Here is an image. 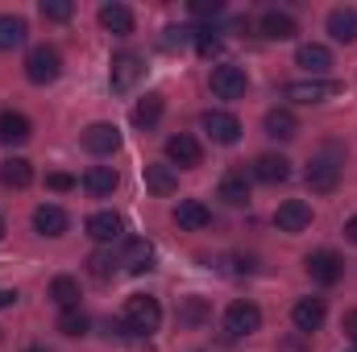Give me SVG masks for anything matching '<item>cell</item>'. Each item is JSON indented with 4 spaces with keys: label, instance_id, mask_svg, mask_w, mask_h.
<instances>
[{
    "label": "cell",
    "instance_id": "obj_1",
    "mask_svg": "<svg viewBox=\"0 0 357 352\" xmlns=\"http://www.w3.org/2000/svg\"><path fill=\"white\" fill-rule=\"evenodd\" d=\"M158 323H162V307H158V298H150V294H133V298H125V328H129V332L150 336V332H158Z\"/></svg>",
    "mask_w": 357,
    "mask_h": 352
},
{
    "label": "cell",
    "instance_id": "obj_2",
    "mask_svg": "<svg viewBox=\"0 0 357 352\" xmlns=\"http://www.w3.org/2000/svg\"><path fill=\"white\" fill-rule=\"evenodd\" d=\"M59 75H63V54H59L54 46H33V50L25 54V79H29V83L46 88V83H54Z\"/></svg>",
    "mask_w": 357,
    "mask_h": 352
},
{
    "label": "cell",
    "instance_id": "obj_3",
    "mask_svg": "<svg viewBox=\"0 0 357 352\" xmlns=\"http://www.w3.org/2000/svg\"><path fill=\"white\" fill-rule=\"evenodd\" d=\"M341 91H345L341 79H295V83H287V99H295V104H324V99H333Z\"/></svg>",
    "mask_w": 357,
    "mask_h": 352
},
{
    "label": "cell",
    "instance_id": "obj_4",
    "mask_svg": "<svg viewBox=\"0 0 357 352\" xmlns=\"http://www.w3.org/2000/svg\"><path fill=\"white\" fill-rule=\"evenodd\" d=\"M303 182H307V191H316V195L337 191V182H341V162H337V158H312L307 170H303Z\"/></svg>",
    "mask_w": 357,
    "mask_h": 352
},
{
    "label": "cell",
    "instance_id": "obj_5",
    "mask_svg": "<svg viewBox=\"0 0 357 352\" xmlns=\"http://www.w3.org/2000/svg\"><path fill=\"white\" fill-rule=\"evenodd\" d=\"M258 328H262V311H258L254 303L241 298V303H233V307L225 311V332H229V336L241 340V336H254Z\"/></svg>",
    "mask_w": 357,
    "mask_h": 352
},
{
    "label": "cell",
    "instance_id": "obj_6",
    "mask_svg": "<svg viewBox=\"0 0 357 352\" xmlns=\"http://www.w3.org/2000/svg\"><path fill=\"white\" fill-rule=\"evenodd\" d=\"M167 158H171L175 170H195V166L204 162V145H199L191 133H175V137L167 141Z\"/></svg>",
    "mask_w": 357,
    "mask_h": 352
},
{
    "label": "cell",
    "instance_id": "obj_7",
    "mask_svg": "<svg viewBox=\"0 0 357 352\" xmlns=\"http://www.w3.org/2000/svg\"><path fill=\"white\" fill-rule=\"evenodd\" d=\"M142 58L137 54H116L112 58V71H108V88L116 91V95H125V91L137 88V79H142Z\"/></svg>",
    "mask_w": 357,
    "mask_h": 352
},
{
    "label": "cell",
    "instance_id": "obj_8",
    "mask_svg": "<svg viewBox=\"0 0 357 352\" xmlns=\"http://www.w3.org/2000/svg\"><path fill=\"white\" fill-rule=\"evenodd\" d=\"M84 150L96 154V158H112L116 150H121V133H116V125H104V120H96L84 129Z\"/></svg>",
    "mask_w": 357,
    "mask_h": 352
},
{
    "label": "cell",
    "instance_id": "obj_9",
    "mask_svg": "<svg viewBox=\"0 0 357 352\" xmlns=\"http://www.w3.org/2000/svg\"><path fill=\"white\" fill-rule=\"evenodd\" d=\"M250 88V79H245V67H233V63H225V67H216L212 71V95H220V99H241Z\"/></svg>",
    "mask_w": 357,
    "mask_h": 352
},
{
    "label": "cell",
    "instance_id": "obj_10",
    "mask_svg": "<svg viewBox=\"0 0 357 352\" xmlns=\"http://www.w3.org/2000/svg\"><path fill=\"white\" fill-rule=\"evenodd\" d=\"M307 273H312V282H320V286H337L341 273H345V262H341L333 249H316V253H307Z\"/></svg>",
    "mask_w": 357,
    "mask_h": 352
},
{
    "label": "cell",
    "instance_id": "obj_11",
    "mask_svg": "<svg viewBox=\"0 0 357 352\" xmlns=\"http://www.w3.org/2000/svg\"><path fill=\"white\" fill-rule=\"evenodd\" d=\"M204 133H208L212 141H220V145H233V141L241 137V120H237L233 112L212 108V112H204Z\"/></svg>",
    "mask_w": 357,
    "mask_h": 352
},
{
    "label": "cell",
    "instance_id": "obj_12",
    "mask_svg": "<svg viewBox=\"0 0 357 352\" xmlns=\"http://www.w3.org/2000/svg\"><path fill=\"white\" fill-rule=\"evenodd\" d=\"M33 228H38V237H63L67 228H71V216L59 207V203H38L33 207Z\"/></svg>",
    "mask_w": 357,
    "mask_h": 352
},
{
    "label": "cell",
    "instance_id": "obj_13",
    "mask_svg": "<svg viewBox=\"0 0 357 352\" xmlns=\"http://www.w3.org/2000/svg\"><path fill=\"white\" fill-rule=\"evenodd\" d=\"M274 224H278V232H303V228L312 224V203H303V199H287V203H278Z\"/></svg>",
    "mask_w": 357,
    "mask_h": 352
},
{
    "label": "cell",
    "instance_id": "obj_14",
    "mask_svg": "<svg viewBox=\"0 0 357 352\" xmlns=\"http://www.w3.org/2000/svg\"><path fill=\"white\" fill-rule=\"evenodd\" d=\"M258 29H262V38H270V42H291V38L299 33L295 17L282 13V8H266V13L258 17Z\"/></svg>",
    "mask_w": 357,
    "mask_h": 352
},
{
    "label": "cell",
    "instance_id": "obj_15",
    "mask_svg": "<svg viewBox=\"0 0 357 352\" xmlns=\"http://www.w3.org/2000/svg\"><path fill=\"white\" fill-rule=\"evenodd\" d=\"M142 178H146V191L150 195H175L178 191V170L167 166V162H146L142 166Z\"/></svg>",
    "mask_w": 357,
    "mask_h": 352
},
{
    "label": "cell",
    "instance_id": "obj_16",
    "mask_svg": "<svg viewBox=\"0 0 357 352\" xmlns=\"http://www.w3.org/2000/svg\"><path fill=\"white\" fill-rule=\"evenodd\" d=\"M121 232H125V220L116 211H96V216H88V237L96 245H112V241H121Z\"/></svg>",
    "mask_w": 357,
    "mask_h": 352
},
{
    "label": "cell",
    "instance_id": "obj_17",
    "mask_svg": "<svg viewBox=\"0 0 357 352\" xmlns=\"http://www.w3.org/2000/svg\"><path fill=\"white\" fill-rule=\"evenodd\" d=\"M100 25L108 29V33H116V38H125V33H133V8L129 4H121V0H108V4H100Z\"/></svg>",
    "mask_w": 357,
    "mask_h": 352
},
{
    "label": "cell",
    "instance_id": "obj_18",
    "mask_svg": "<svg viewBox=\"0 0 357 352\" xmlns=\"http://www.w3.org/2000/svg\"><path fill=\"white\" fill-rule=\"evenodd\" d=\"M295 63H299L312 79H324V71L333 67V50H328V46H320V42H307V46H299V50H295Z\"/></svg>",
    "mask_w": 357,
    "mask_h": 352
},
{
    "label": "cell",
    "instance_id": "obj_19",
    "mask_svg": "<svg viewBox=\"0 0 357 352\" xmlns=\"http://www.w3.org/2000/svg\"><path fill=\"white\" fill-rule=\"evenodd\" d=\"M324 315H328L324 298H299V303H295V311H291V323H295L299 332H320Z\"/></svg>",
    "mask_w": 357,
    "mask_h": 352
},
{
    "label": "cell",
    "instance_id": "obj_20",
    "mask_svg": "<svg viewBox=\"0 0 357 352\" xmlns=\"http://www.w3.org/2000/svg\"><path fill=\"white\" fill-rule=\"evenodd\" d=\"M254 178L266 182V186H278V182L291 178V162L282 154H262V158H254Z\"/></svg>",
    "mask_w": 357,
    "mask_h": 352
},
{
    "label": "cell",
    "instance_id": "obj_21",
    "mask_svg": "<svg viewBox=\"0 0 357 352\" xmlns=\"http://www.w3.org/2000/svg\"><path fill=\"white\" fill-rule=\"evenodd\" d=\"M175 224H178V228H187V232H199V228H208V224H212V211H208L199 199H178Z\"/></svg>",
    "mask_w": 357,
    "mask_h": 352
},
{
    "label": "cell",
    "instance_id": "obj_22",
    "mask_svg": "<svg viewBox=\"0 0 357 352\" xmlns=\"http://www.w3.org/2000/svg\"><path fill=\"white\" fill-rule=\"evenodd\" d=\"M162 112H167V99H162L158 91H150V95H142V99L133 104V125L146 133V129H154V125L162 120Z\"/></svg>",
    "mask_w": 357,
    "mask_h": 352
},
{
    "label": "cell",
    "instance_id": "obj_23",
    "mask_svg": "<svg viewBox=\"0 0 357 352\" xmlns=\"http://www.w3.org/2000/svg\"><path fill=\"white\" fill-rule=\"evenodd\" d=\"M328 33L333 42H357V8L354 4H341L328 13Z\"/></svg>",
    "mask_w": 357,
    "mask_h": 352
},
{
    "label": "cell",
    "instance_id": "obj_24",
    "mask_svg": "<svg viewBox=\"0 0 357 352\" xmlns=\"http://www.w3.org/2000/svg\"><path fill=\"white\" fill-rule=\"evenodd\" d=\"M262 125H266V137H274V141H291L299 133V120H295L291 108H270Z\"/></svg>",
    "mask_w": 357,
    "mask_h": 352
},
{
    "label": "cell",
    "instance_id": "obj_25",
    "mask_svg": "<svg viewBox=\"0 0 357 352\" xmlns=\"http://www.w3.org/2000/svg\"><path fill=\"white\" fill-rule=\"evenodd\" d=\"M121 265H125L129 273H150V269H154V245H150V241H129L125 253H121Z\"/></svg>",
    "mask_w": 357,
    "mask_h": 352
},
{
    "label": "cell",
    "instance_id": "obj_26",
    "mask_svg": "<svg viewBox=\"0 0 357 352\" xmlns=\"http://www.w3.org/2000/svg\"><path fill=\"white\" fill-rule=\"evenodd\" d=\"M220 199L229 207H245L250 203V178H245V170H229L220 178Z\"/></svg>",
    "mask_w": 357,
    "mask_h": 352
},
{
    "label": "cell",
    "instance_id": "obj_27",
    "mask_svg": "<svg viewBox=\"0 0 357 352\" xmlns=\"http://www.w3.org/2000/svg\"><path fill=\"white\" fill-rule=\"evenodd\" d=\"M21 141H29V120L21 112L4 108L0 112V145H21Z\"/></svg>",
    "mask_w": 357,
    "mask_h": 352
},
{
    "label": "cell",
    "instance_id": "obj_28",
    "mask_svg": "<svg viewBox=\"0 0 357 352\" xmlns=\"http://www.w3.org/2000/svg\"><path fill=\"white\" fill-rule=\"evenodd\" d=\"M116 182H121V178H116L112 166H91L88 175H84V191H88L91 199H108V195L116 191Z\"/></svg>",
    "mask_w": 357,
    "mask_h": 352
},
{
    "label": "cell",
    "instance_id": "obj_29",
    "mask_svg": "<svg viewBox=\"0 0 357 352\" xmlns=\"http://www.w3.org/2000/svg\"><path fill=\"white\" fill-rule=\"evenodd\" d=\"M0 182L13 186V191H25V186L33 182V166H29L25 158H4V162H0Z\"/></svg>",
    "mask_w": 357,
    "mask_h": 352
},
{
    "label": "cell",
    "instance_id": "obj_30",
    "mask_svg": "<svg viewBox=\"0 0 357 352\" xmlns=\"http://www.w3.org/2000/svg\"><path fill=\"white\" fill-rule=\"evenodd\" d=\"M25 38H29V25L13 13H0V50H17L25 46Z\"/></svg>",
    "mask_w": 357,
    "mask_h": 352
},
{
    "label": "cell",
    "instance_id": "obj_31",
    "mask_svg": "<svg viewBox=\"0 0 357 352\" xmlns=\"http://www.w3.org/2000/svg\"><path fill=\"white\" fill-rule=\"evenodd\" d=\"M50 298H54L63 311H75V307H79V282L67 278V273H59V278L50 282Z\"/></svg>",
    "mask_w": 357,
    "mask_h": 352
},
{
    "label": "cell",
    "instance_id": "obj_32",
    "mask_svg": "<svg viewBox=\"0 0 357 352\" xmlns=\"http://www.w3.org/2000/svg\"><path fill=\"white\" fill-rule=\"evenodd\" d=\"M208 315H212L208 298H183V307H178V323L183 328H199V323H208Z\"/></svg>",
    "mask_w": 357,
    "mask_h": 352
},
{
    "label": "cell",
    "instance_id": "obj_33",
    "mask_svg": "<svg viewBox=\"0 0 357 352\" xmlns=\"http://www.w3.org/2000/svg\"><path fill=\"white\" fill-rule=\"evenodd\" d=\"M191 42H195V54L199 58H216L225 50V42L216 38V29H191Z\"/></svg>",
    "mask_w": 357,
    "mask_h": 352
},
{
    "label": "cell",
    "instance_id": "obj_34",
    "mask_svg": "<svg viewBox=\"0 0 357 352\" xmlns=\"http://www.w3.org/2000/svg\"><path fill=\"white\" fill-rule=\"evenodd\" d=\"M88 328H91V319L79 311V307L59 315V332H63V336H71V340H75V336H88Z\"/></svg>",
    "mask_w": 357,
    "mask_h": 352
},
{
    "label": "cell",
    "instance_id": "obj_35",
    "mask_svg": "<svg viewBox=\"0 0 357 352\" xmlns=\"http://www.w3.org/2000/svg\"><path fill=\"white\" fill-rule=\"evenodd\" d=\"M38 8H42V17H46V21H71V13H75V4H71V0H42Z\"/></svg>",
    "mask_w": 357,
    "mask_h": 352
},
{
    "label": "cell",
    "instance_id": "obj_36",
    "mask_svg": "<svg viewBox=\"0 0 357 352\" xmlns=\"http://www.w3.org/2000/svg\"><path fill=\"white\" fill-rule=\"evenodd\" d=\"M88 265H91V273H96V278H108V273H112V269H116L121 262H116L112 253H96V257H91Z\"/></svg>",
    "mask_w": 357,
    "mask_h": 352
},
{
    "label": "cell",
    "instance_id": "obj_37",
    "mask_svg": "<svg viewBox=\"0 0 357 352\" xmlns=\"http://www.w3.org/2000/svg\"><path fill=\"white\" fill-rule=\"evenodd\" d=\"M191 13H195V17H220L225 4H220V0H191Z\"/></svg>",
    "mask_w": 357,
    "mask_h": 352
},
{
    "label": "cell",
    "instance_id": "obj_38",
    "mask_svg": "<svg viewBox=\"0 0 357 352\" xmlns=\"http://www.w3.org/2000/svg\"><path fill=\"white\" fill-rule=\"evenodd\" d=\"M46 186H50V191H71V186H75V178H71V175H46Z\"/></svg>",
    "mask_w": 357,
    "mask_h": 352
},
{
    "label": "cell",
    "instance_id": "obj_39",
    "mask_svg": "<svg viewBox=\"0 0 357 352\" xmlns=\"http://www.w3.org/2000/svg\"><path fill=\"white\" fill-rule=\"evenodd\" d=\"M345 336L357 344V311H349V315H345Z\"/></svg>",
    "mask_w": 357,
    "mask_h": 352
},
{
    "label": "cell",
    "instance_id": "obj_40",
    "mask_svg": "<svg viewBox=\"0 0 357 352\" xmlns=\"http://www.w3.org/2000/svg\"><path fill=\"white\" fill-rule=\"evenodd\" d=\"M13 303H17V290H4V286H0V311L13 307Z\"/></svg>",
    "mask_w": 357,
    "mask_h": 352
},
{
    "label": "cell",
    "instance_id": "obj_41",
    "mask_svg": "<svg viewBox=\"0 0 357 352\" xmlns=\"http://www.w3.org/2000/svg\"><path fill=\"white\" fill-rule=\"evenodd\" d=\"M345 237H349V241H354V245H357V216H354V220H349V224H345Z\"/></svg>",
    "mask_w": 357,
    "mask_h": 352
},
{
    "label": "cell",
    "instance_id": "obj_42",
    "mask_svg": "<svg viewBox=\"0 0 357 352\" xmlns=\"http://www.w3.org/2000/svg\"><path fill=\"white\" fill-rule=\"evenodd\" d=\"M25 352H50V349H42V344H29V349H25Z\"/></svg>",
    "mask_w": 357,
    "mask_h": 352
},
{
    "label": "cell",
    "instance_id": "obj_43",
    "mask_svg": "<svg viewBox=\"0 0 357 352\" xmlns=\"http://www.w3.org/2000/svg\"><path fill=\"white\" fill-rule=\"evenodd\" d=\"M0 241H4V216H0Z\"/></svg>",
    "mask_w": 357,
    "mask_h": 352
}]
</instances>
